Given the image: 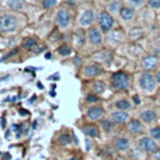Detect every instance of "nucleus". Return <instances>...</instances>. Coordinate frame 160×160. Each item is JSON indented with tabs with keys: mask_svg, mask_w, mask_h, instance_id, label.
I'll use <instances>...</instances> for the list:
<instances>
[{
	"mask_svg": "<svg viewBox=\"0 0 160 160\" xmlns=\"http://www.w3.org/2000/svg\"><path fill=\"white\" fill-rule=\"evenodd\" d=\"M84 74L88 76V78H94V76H98L99 74H101V68L96 64H91V65H88L85 66L84 69Z\"/></svg>",
	"mask_w": 160,
	"mask_h": 160,
	"instance_id": "9b49d317",
	"label": "nucleus"
},
{
	"mask_svg": "<svg viewBox=\"0 0 160 160\" xmlns=\"http://www.w3.org/2000/svg\"><path fill=\"white\" fill-rule=\"evenodd\" d=\"M58 4V0H42V8L44 9H51Z\"/></svg>",
	"mask_w": 160,
	"mask_h": 160,
	"instance_id": "c756f323",
	"label": "nucleus"
},
{
	"mask_svg": "<svg viewBox=\"0 0 160 160\" xmlns=\"http://www.w3.org/2000/svg\"><path fill=\"white\" fill-rule=\"evenodd\" d=\"M135 15V10L134 8H130V6H124L121 8L120 10V16L122 20H131Z\"/></svg>",
	"mask_w": 160,
	"mask_h": 160,
	"instance_id": "ddd939ff",
	"label": "nucleus"
},
{
	"mask_svg": "<svg viewBox=\"0 0 160 160\" xmlns=\"http://www.w3.org/2000/svg\"><path fill=\"white\" fill-rule=\"evenodd\" d=\"M2 121H1V125H2V128H5V119H1Z\"/></svg>",
	"mask_w": 160,
	"mask_h": 160,
	"instance_id": "37998d69",
	"label": "nucleus"
},
{
	"mask_svg": "<svg viewBox=\"0 0 160 160\" xmlns=\"http://www.w3.org/2000/svg\"><path fill=\"white\" fill-rule=\"evenodd\" d=\"M121 1L120 0H114L111 1L109 5H108V10L111 12V14H116V12H120L121 10Z\"/></svg>",
	"mask_w": 160,
	"mask_h": 160,
	"instance_id": "a211bd4d",
	"label": "nucleus"
},
{
	"mask_svg": "<svg viewBox=\"0 0 160 160\" xmlns=\"http://www.w3.org/2000/svg\"><path fill=\"white\" fill-rule=\"evenodd\" d=\"M8 6L11 10H21L24 8V0H8Z\"/></svg>",
	"mask_w": 160,
	"mask_h": 160,
	"instance_id": "aec40b11",
	"label": "nucleus"
},
{
	"mask_svg": "<svg viewBox=\"0 0 160 160\" xmlns=\"http://www.w3.org/2000/svg\"><path fill=\"white\" fill-rule=\"evenodd\" d=\"M18 28V18L12 14H2L0 16V31L11 32Z\"/></svg>",
	"mask_w": 160,
	"mask_h": 160,
	"instance_id": "f257e3e1",
	"label": "nucleus"
},
{
	"mask_svg": "<svg viewBox=\"0 0 160 160\" xmlns=\"http://www.w3.org/2000/svg\"><path fill=\"white\" fill-rule=\"evenodd\" d=\"M129 1V4L131 5V8H140L141 5H142V2H144V0H128Z\"/></svg>",
	"mask_w": 160,
	"mask_h": 160,
	"instance_id": "2f4dec72",
	"label": "nucleus"
},
{
	"mask_svg": "<svg viewBox=\"0 0 160 160\" xmlns=\"http://www.w3.org/2000/svg\"><path fill=\"white\" fill-rule=\"evenodd\" d=\"M38 88H40V89H42V84H40V82H38Z\"/></svg>",
	"mask_w": 160,
	"mask_h": 160,
	"instance_id": "c03bdc74",
	"label": "nucleus"
},
{
	"mask_svg": "<svg viewBox=\"0 0 160 160\" xmlns=\"http://www.w3.org/2000/svg\"><path fill=\"white\" fill-rule=\"evenodd\" d=\"M141 35H142V30H141L140 28H134V29H131L130 32H129V36H130V39H132V40L139 39Z\"/></svg>",
	"mask_w": 160,
	"mask_h": 160,
	"instance_id": "5701e85b",
	"label": "nucleus"
},
{
	"mask_svg": "<svg viewBox=\"0 0 160 160\" xmlns=\"http://www.w3.org/2000/svg\"><path fill=\"white\" fill-rule=\"evenodd\" d=\"M98 24L104 32H108L114 25V19L108 11H100L98 14Z\"/></svg>",
	"mask_w": 160,
	"mask_h": 160,
	"instance_id": "7ed1b4c3",
	"label": "nucleus"
},
{
	"mask_svg": "<svg viewBox=\"0 0 160 160\" xmlns=\"http://www.w3.org/2000/svg\"><path fill=\"white\" fill-rule=\"evenodd\" d=\"M121 38H122V32H121L120 30H114V31L109 35V40H114V39H115V41H120Z\"/></svg>",
	"mask_w": 160,
	"mask_h": 160,
	"instance_id": "a878e982",
	"label": "nucleus"
},
{
	"mask_svg": "<svg viewBox=\"0 0 160 160\" xmlns=\"http://www.w3.org/2000/svg\"><path fill=\"white\" fill-rule=\"evenodd\" d=\"M82 132H84L85 135L90 136V138H95V136L99 135V130H98V128L94 126V125H85V126L82 128Z\"/></svg>",
	"mask_w": 160,
	"mask_h": 160,
	"instance_id": "f3484780",
	"label": "nucleus"
},
{
	"mask_svg": "<svg viewBox=\"0 0 160 160\" xmlns=\"http://www.w3.org/2000/svg\"><path fill=\"white\" fill-rule=\"evenodd\" d=\"M12 129H14V130H18V129H19V126H18V125H14V126H12Z\"/></svg>",
	"mask_w": 160,
	"mask_h": 160,
	"instance_id": "a18cd8bd",
	"label": "nucleus"
},
{
	"mask_svg": "<svg viewBox=\"0 0 160 160\" xmlns=\"http://www.w3.org/2000/svg\"><path fill=\"white\" fill-rule=\"evenodd\" d=\"M68 160H79V159H76V158H71V159H68Z\"/></svg>",
	"mask_w": 160,
	"mask_h": 160,
	"instance_id": "49530a36",
	"label": "nucleus"
},
{
	"mask_svg": "<svg viewBox=\"0 0 160 160\" xmlns=\"http://www.w3.org/2000/svg\"><path fill=\"white\" fill-rule=\"evenodd\" d=\"M150 135H151L152 139H155V140H160V128H159V126L152 128V129L150 130Z\"/></svg>",
	"mask_w": 160,
	"mask_h": 160,
	"instance_id": "c85d7f7f",
	"label": "nucleus"
},
{
	"mask_svg": "<svg viewBox=\"0 0 160 160\" xmlns=\"http://www.w3.org/2000/svg\"><path fill=\"white\" fill-rule=\"evenodd\" d=\"M114 121L112 120H109V119H104V120H101V128L104 129V130H106V131H110L111 129H112V124Z\"/></svg>",
	"mask_w": 160,
	"mask_h": 160,
	"instance_id": "393cba45",
	"label": "nucleus"
},
{
	"mask_svg": "<svg viewBox=\"0 0 160 160\" xmlns=\"http://www.w3.org/2000/svg\"><path fill=\"white\" fill-rule=\"evenodd\" d=\"M45 58H46V59H50V58H51V54H50V52H46V54H45Z\"/></svg>",
	"mask_w": 160,
	"mask_h": 160,
	"instance_id": "79ce46f5",
	"label": "nucleus"
},
{
	"mask_svg": "<svg viewBox=\"0 0 160 160\" xmlns=\"http://www.w3.org/2000/svg\"><path fill=\"white\" fill-rule=\"evenodd\" d=\"M155 79H156V82H159V84H160V70L156 72V76H155Z\"/></svg>",
	"mask_w": 160,
	"mask_h": 160,
	"instance_id": "e433bc0d",
	"label": "nucleus"
},
{
	"mask_svg": "<svg viewBox=\"0 0 160 160\" xmlns=\"http://www.w3.org/2000/svg\"><path fill=\"white\" fill-rule=\"evenodd\" d=\"M111 119L116 124H124L129 120V114L124 110H119V111H115L111 114Z\"/></svg>",
	"mask_w": 160,
	"mask_h": 160,
	"instance_id": "9d476101",
	"label": "nucleus"
},
{
	"mask_svg": "<svg viewBox=\"0 0 160 160\" xmlns=\"http://www.w3.org/2000/svg\"><path fill=\"white\" fill-rule=\"evenodd\" d=\"M128 130H129L131 134L136 135V134H140V132L142 131V126H141V124H140L139 120H131V121L128 124Z\"/></svg>",
	"mask_w": 160,
	"mask_h": 160,
	"instance_id": "4468645a",
	"label": "nucleus"
},
{
	"mask_svg": "<svg viewBox=\"0 0 160 160\" xmlns=\"http://www.w3.org/2000/svg\"><path fill=\"white\" fill-rule=\"evenodd\" d=\"M151 159H152V160H160V149H156V150L152 152Z\"/></svg>",
	"mask_w": 160,
	"mask_h": 160,
	"instance_id": "72a5a7b5",
	"label": "nucleus"
},
{
	"mask_svg": "<svg viewBox=\"0 0 160 160\" xmlns=\"http://www.w3.org/2000/svg\"><path fill=\"white\" fill-rule=\"evenodd\" d=\"M115 106L119 109V110H128L129 108H130V102L128 101V100H119V101H116L115 102Z\"/></svg>",
	"mask_w": 160,
	"mask_h": 160,
	"instance_id": "b1692460",
	"label": "nucleus"
},
{
	"mask_svg": "<svg viewBox=\"0 0 160 160\" xmlns=\"http://www.w3.org/2000/svg\"><path fill=\"white\" fill-rule=\"evenodd\" d=\"M140 119L145 122H151L156 119V112L152 110H144L142 112H140Z\"/></svg>",
	"mask_w": 160,
	"mask_h": 160,
	"instance_id": "dca6fc26",
	"label": "nucleus"
},
{
	"mask_svg": "<svg viewBox=\"0 0 160 160\" xmlns=\"http://www.w3.org/2000/svg\"><path fill=\"white\" fill-rule=\"evenodd\" d=\"M90 146H91L90 140H89V139H86V150H89V149H90Z\"/></svg>",
	"mask_w": 160,
	"mask_h": 160,
	"instance_id": "58836bf2",
	"label": "nucleus"
},
{
	"mask_svg": "<svg viewBox=\"0 0 160 160\" xmlns=\"http://www.w3.org/2000/svg\"><path fill=\"white\" fill-rule=\"evenodd\" d=\"M148 5L151 9H160V0H148Z\"/></svg>",
	"mask_w": 160,
	"mask_h": 160,
	"instance_id": "7c9ffc66",
	"label": "nucleus"
},
{
	"mask_svg": "<svg viewBox=\"0 0 160 160\" xmlns=\"http://www.w3.org/2000/svg\"><path fill=\"white\" fill-rule=\"evenodd\" d=\"M132 100H134V102H135L136 105H139V104H140V99H139V96H138V95H135V96L132 98Z\"/></svg>",
	"mask_w": 160,
	"mask_h": 160,
	"instance_id": "f704fd0d",
	"label": "nucleus"
},
{
	"mask_svg": "<svg viewBox=\"0 0 160 160\" xmlns=\"http://www.w3.org/2000/svg\"><path fill=\"white\" fill-rule=\"evenodd\" d=\"M102 114H104V110L100 106H92L88 110V118L90 120H98L102 116Z\"/></svg>",
	"mask_w": 160,
	"mask_h": 160,
	"instance_id": "f8f14e48",
	"label": "nucleus"
},
{
	"mask_svg": "<svg viewBox=\"0 0 160 160\" xmlns=\"http://www.w3.org/2000/svg\"><path fill=\"white\" fill-rule=\"evenodd\" d=\"M55 21H56V25L61 29H65L69 24H70V12L68 9L65 8H60L58 11H56V15H55Z\"/></svg>",
	"mask_w": 160,
	"mask_h": 160,
	"instance_id": "39448f33",
	"label": "nucleus"
},
{
	"mask_svg": "<svg viewBox=\"0 0 160 160\" xmlns=\"http://www.w3.org/2000/svg\"><path fill=\"white\" fill-rule=\"evenodd\" d=\"M88 40L91 45H100L102 42V35H101L100 30L95 26L90 28L88 30Z\"/></svg>",
	"mask_w": 160,
	"mask_h": 160,
	"instance_id": "0eeeda50",
	"label": "nucleus"
},
{
	"mask_svg": "<svg viewBox=\"0 0 160 160\" xmlns=\"http://www.w3.org/2000/svg\"><path fill=\"white\" fill-rule=\"evenodd\" d=\"M138 145H139V149L141 151H145V152H154L158 149V144L151 138H148V136L141 138L139 140Z\"/></svg>",
	"mask_w": 160,
	"mask_h": 160,
	"instance_id": "423d86ee",
	"label": "nucleus"
},
{
	"mask_svg": "<svg viewBox=\"0 0 160 160\" xmlns=\"http://www.w3.org/2000/svg\"><path fill=\"white\" fill-rule=\"evenodd\" d=\"M114 146L116 150L119 151H122V150H126L129 148V140L126 138H118L115 139L114 141Z\"/></svg>",
	"mask_w": 160,
	"mask_h": 160,
	"instance_id": "2eb2a0df",
	"label": "nucleus"
},
{
	"mask_svg": "<svg viewBox=\"0 0 160 160\" xmlns=\"http://www.w3.org/2000/svg\"><path fill=\"white\" fill-rule=\"evenodd\" d=\"M140 65L144 70H152L158 65V58L154 55H146L140 61Z\"/></svg>",
	"mask_w": 160,
	"mask_h": 160,
	"instance_id": "1a4fd4ad",
	"label": "nucleus"
},
{
	"mask_svg": "<svg viewBox=\"0 0 160 160\" xmlns=\"http://www.w3.org/2000/svg\"><path fill=\"white\" fill-rule=\"evenodd\" d=\"M111 86L116 90H124L129 86V76L122 72V71H118L115 74H112L111 76Z\"/></svg>",
	"mask_w": 160,
	"mask_h": 160,
	"instance_id": "f03ea898",
	"label": "nucleus"
},
{
	"mask_svg": "<svg viewBox=\"0 0 160 160\" xmlns=\"http://www.w3.org/2000/svg\"><path fill=\"white\" fill-rule=\"evenodd\" d=\"M5 160H9V159H11V155L10 154H5V158H4Z\"/></svg>",
	"mask_w": 160,
	"mask_h": 160,
	"instance_id": "a19ab883",
	"label": "nucleus"
},
{
	"mask_svg": "<svg viewBox=\"0 0 160 160\" xmlns=\"http://www.w3.org/2000/svg\"><path fill=\"white\" fill-rule=\"evenodd\" d=\"M58 52L61 55V56H68V55H70V52H71V49L69 48V46H60L59 49H58Z\"/></svg>",
	"mask_w": 160,
	"mask_h": 160,
	"instance_id": "cd10ccee",
	"label": "nucleus"
},
{
	"mask_svg": "<svg viewBox=\"0 0 160 160\" xmlns=\"http://www.w3.org/2000/svg\"><path fill=\"white\" fill-rule=\"evenodd\" d=\"M156 44H158V45L160 46V34H159V35L156 36Z\"/></svg>",
	"mask_w": 160,
	"mask_h": 160,
	"instance_id": "ea45409f",
	"label": "nucleus"
},
{
	"mask_svg": "<svg viewBox=\"0 0 160 160\" xmlns=\"http://www.w3.org/2000/svg\"><path fill=\"white\" fill-rule=\"evenodd\" d=\"M94 58H98L99 60H101V61H106V62H111V59H112V56H111V54L109 52V51H100V52H96L95 55H94Z\"/></svg>",
	"mask_w": 160,
	"mask_h": 160,
	"instance_id": "6ab92c4d",
	"label": "nucleus"
},
{
	"mask_svg": "<svg viewBox=\"0 0 160 160\" xmlns=\"http://www.w3.org/2000/svg\"><path fill=\"white\" fill-rule=\"evenodd\" d=\"M140 86L142 90H146V91H152L156 86V79L152 74L150 72H142L141 76H140Z\"/></svg>",
	"mask_w": 160,
	"mask_h": 160,
	"instance_id": "20e7f679",
	"label": "nucleus"
},
{
	"mask_svg": "<svg viewBox=\"0 0 160 160\" xmlns=\"http://www.w3.org/2000/svg\"><path fill=\"white\" fill-rule=\"evenodd\" d=\"M58 141H59L61 145H68V144H70L71 139H70V135H68V134H61V135L58 138Z\"/></svg>",
	"mask_w": 160,
	"mask_h": 160,
	"instance_id": "bb28decb",
	"label": "nucleus"
},
{
	"mask_svg": "<svg viewBox=\"0 0 160 160\" xmlns=\"http://www.w3.org/2000/svg\"><path fill=\"white\" fill-rule=\"evenodd\" d=\"M86 101H89V102H96V101H99V99H98V96H95L92 94H89L86 96Z\"/></svg>",
	"mask_w": 160,
	"mask_h": 160,
	"instance_id": "473e14b6",
	"label": "nucleus"
},
{
	"mask_svg": "<svg viewBox=\"0 0 160 160\" xmlns=\"http://www.w3.org/2000/svg\"><path fill=\"white\" fill-rule=\"evenodd\" d=\"M22 48H24L25 50H34V49L36 48V40L32 39V38L25 39L24 42H22Z\"/></svg>",
	"mask_w": 160,
	"mask_h": 160,
	"instance_id": "412c9836",
	"label": "nucleus"
},
{
	"mask_svg": "<svg viewBox=\"0 0 160 160\" xmlns=\"http://www.w3.org/2000/svg\"><path fill=\"white\" fill-rule=\"evenodd\" d=\"M19 112H20V115H28V111H25V109H20Z\"/></svg>",
	"mask_w": 160,
	"mask_h": 160,
	"instance_id": "4c0bfd02",
	"label": "nucleus"
},
{
	"mask_svg": "<svg viewBox=\"0 0 160 160\" xmlns=\"http://www.w3.org/2000/svg\"><path fill=\"white\" fill-rule=\"evenodd\" d=\"M94 20H95V15H94V11L91 10V9H86L84 12H82V15L80 16V19H79V24H80V26H90L92 22H94Z\"/></svg>",
	"mask_w": 160,
	"mask_h": 160,
	"instance_id": "6e6552de",
	"label": "nucleus"
},
{
	"mask_svg": "<svg viewBox=\"0 0 160 160\" xmlns=\"http://www.w3.org/2000/svg\"><path fill=\"white\" fill-rule=\"evenodd\" d=\"M92 90H94V92L98 94V95H99V94H102L104 90H105L104 82H102V81H95L94 85H92Z\"/></svg>",
	"mask_w": 160,
	"mask_h": 160,
	"instance_id": "4be33fe9",
	"label": "nucleus"
},
{
	"mask_svg": "<svg viewBox=\"0 0 160 160\" xmlns=\"http://www.w3.org/2000/svg\"><path fill=\"white\" fill-rule=\"evenodd\" d=\"M74 62H75L76 65H79V64H81V59H79L78 56H75V58H74Z\"/></svg>",
	"mask_w": 160,
	"mask_h": 160,
	"instance_id": "c9c22d12",
	"label": "nucleus"
}]
</instances>
